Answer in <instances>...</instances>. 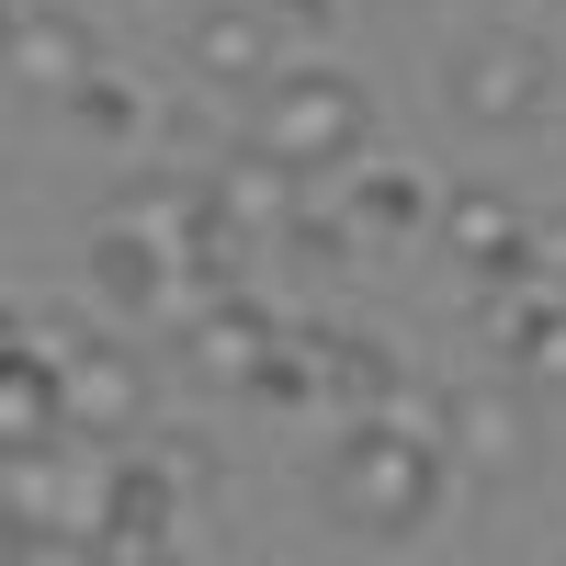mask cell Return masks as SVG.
<instances>
[{"mask_svg": "<svg viewBox=\"0 0 566 566\" xmlns=\"http://www.w3.org/2000/svg\"><path fill=\"white\" fill-rule=\"evenodd\" d=\"M91 80V34L69 0H12V23H0V91H69Z\"/></svg>", "mask_w": 566, "mask_h": 566, "instance_id": "obj_9", "label": "cell"}, {"mask_svg": "<svg viewBox=\"0 0 566 566\" xmlns=\"http://www.w3.org/2000/svg\"><path fill=\"white\" fill-rule=\"evenodd\" d=\"M205 205H216V227H227V239H283V227H295V170H283V159H261V148H227L216 170H205Z\"/></svg>", "mask_w": 566, "mask_h": 566, "instance_id": "obj_10", "label": "cell"}, {"mask_svg": "<svg viewBox=\"0 0 566 566\" xmlns=\"http://www.w3.org/2000/svg\"><path fill=\"white\" fill-rule=\"evenodd\" d=\"M431 181L419 170H363V181H340V227L352 239H419V227H431Z\"/></svg>", "mask_w": 566, "mask_h": 566, "instance_id": "obj_12", "label": "cell"}, {"mask_svg": "<svg viewBox=\"0 0 566 566\" xmlns=\"http://www.w3.org/2000/svg\"><path fill=\"white\" fill-rule=\"evenodd\" d=\"M272 352H283V317H261L250 295H216L181 317V374L193 386H216V397H261V374H272Z\"/></svg>", "mask_w": 566, "mask_h": 566, "instance_id": "obj_5", "label": "cell"}, {"mask_svg": "<svg viewBox=\"0 0 566 566\" xmlns=\"http://www.w3.org/2000/svg\"><path fill=\"white\" fill-rule=\"evenodd\" d=\"M0 23H12V0H0Z\"/></svg>", "mask_w": 566, "mask_h": 566, "instance_id": "obj_18", "label": "cell"}, {"mask_svg": "<svg viewBox=\"0 0 566 566\" xmlns=\"http://www.w3.org/2000/svg\"><path fill=\"white\" fill-rule=\"evenodd\" d=\"M91 283H103V306H114V317H159V306L181 295L170 250L148 239V227H125V216H103V227H91Z\"/></svg>", "mask_w": 566, "mask_h": 566, "instance_id": "obj_11", "label": "cell"}, {"mask_svg": "<svg viewBox=\"0 0 566 566\" xmlns=\"http://www.w3.org/2000/svg\"><path fill=\"white\" fill-rule=\"evenodd\" d=\"M328 510H340V533H374V544H408L431 533V510L453 488V464L431 442V397H386L374 419H340V442H328Z\"/></svg>", "mask_w": 566, "mask_h": 566, "instance_id": "obj_1", "label": "cell"}, {"mask_svg": "<svg viewBox=\"0 0 566 566\" xmlns=\"http://www.w3.org/2000/svg\"><path fill=\"white\" fill-rule=\"evenodd\" d=\"M431 442H442V464H476V476H510V464L533 453V397L510 386V374H476V386L431 397Z\"/></svg>", "mask_w": 566, "mask_h": 566, "instance_id": "obj_6", "label": "cell"}, {"mask_svg": "<svg viewBox=\"0 0 566 566\" xmlns=\"http://www.w3.org/2000/svg\"><path fill=\"white\" fill-rule=\"evenodd\" d=\"M45 442H57V374H45V352L23 340L12 363H0V464L45 453Z\"/></svg>", "mask_w": 566, "mask_h": 566, "instance_id": "obj_13", "label": "cell"}, {"mask_svg": "<svg viewBox=\"0 0 566 566\" xmlns=\"http://www.w3.org/2000/svg\"><path fill=\"white\" fill-rule=\"evenodd\" d=\"M431 239L453 250V272L476 283H533V216L499 193V181H453V193L431 205Z\"/></svg>", "mask_w": 566, "mask_h": 566, "instance_id": "obj_7", "label": "cell"}, {"mask_svg": "<svg viewBox=\"0 0 566 566\" xmlns=\"http://www.w3.org/2000/svg\"><path fill=\"white\" fill-rule=\"evenodd\" d=\"M250 148L283 159L295 181L363 170V148H374V91H363L352 69H272V80L250 91Z\"/></svg>", "mask_w": 566, "mask_h": 566, "instance_id": "obj_2", "label": "cell"}, {"mask_svg": "<svg viewBox=\"0 0 566 566\" xmlns=\"http://www.w3.org/2000/svg\"><path fill=\"white\" fill-rule=\"evenodd\" d=\"M45 374H57V431H69V442L125 453L136 431H148V363H136V352L69 340V352H45Z\"/></svg>", "mask_w": 566, "mask_h": 566, "instance_id": "obj_3", "label": "cell"}, {"mask_svg": "<svg viewBox=\"0 0 566 566\" xmlns=\"http://www.w3.org/2000/svg\"><path fill=\"white\" fill-rule=\"evenodd\" d=\"M181 57H193L205 91H261L283 69V23L261 12V0H205V12L181 23Z\"/></svg>", "mask_w": 566, "mask_h": 566, "instance_id": "obj_8", "label": "cell"}, {"mask_svg": "<svg viewBox=\"0 0 566 566\" xmlns=\"http://www.w3.org/2000/svg\"><path fill=\"white\" fill-rule=\"evenodd\" d=\"M12 352H23V317H12V306H0V363H12Z\"/></svg>", "mask_w": 566, "mask_h": 566, "instance_id": "obj_17", "label": "cell"}, {"mask_svg": "<svg viewBox=\"0 0 566 566\" xmlns=\"http://www.w3.org/2000/svg\"><path fill=\"white\" fill-rule=\"evenodd\" d=\"M261 12H272V23H328L340 0H261Z\"/></svg>", "mask_w": 566, "mask_h": 566, "instance_id": "obj_16", "label": "cell"}, {"mask_svg": "<svg viewBox=\"0 0 566 566\" xmlns=\"http://www.w3.org/2000/svg\"><path fill=\"white\" fill-rule=\"evenodd\" d=\"M69 125H80V136H136V125H159V114L136 103L125 80H103V69H91V80L69 91Z\"/></svg>", "mask_w": 566, "mask_h": 566, "instance_id": "obj_14", "label": "cell"}, {"mask_svg": "<svg viewBox=\"0 0 566 566\" xmlns=\"http://www.w3.org/2000/svg\"><path fill=\"white\" fill-rule=\"evenodd\" d=\"M0 566H114V555L91 544V533H23V544L0 555Z\"/></svg>", "mask_w": 566, "mask_h": 566, "instance_id": "obj_15", "label": "cell"}, {"mask_svg": "<svg viewBox=\"0 0 566 566\" xmlns=\"http://www.w3.org/2000/svg\"><path fill=\"white\" fill-rule=\"evenodd\" d=\"M453 80V114L476 125V136H510V125H533L544 114V91H555V57L533 34H476L464 57L442 69Z\"/></svg>", "mask_w": 566, "mask_h": 566, "instance_id": "obj_4", "label": "cell"}]
</instances>
